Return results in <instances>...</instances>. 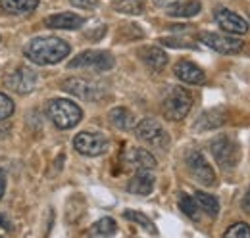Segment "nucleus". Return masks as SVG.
<instances>
[{
	"label": "nucleus",
	"mask_w": 250,
	"mask_h": 238,
	"mask_svg": "<svg viewBox=\"0 0 250 238\" xmlns=\"http://www.w3.org/2000/svg\"><path fill=\"white\" fill-rule=\"evenodd\" d=\"M69 54V44L58 37H37L25 46V58L37 65L58 63Z\"/></svg>",
	"instance_id": "nucleus-1"
},
{
	"label": "nucleus",
	"mask_w": 250,
	"mask_h": 238,
	"mask_svg": "<svg viewBox=\"0 0 250 238\" xmlns=\"http://www.w3.org/2000/svg\"><path fill=\"white\" fill-rule=\"evenodd\" d=\"M46 116L50 118V121L62 129H73L81 119H83V110L73 102V100H67V98H54L48 102L46 106Z\"/></svg>",
	"instance_id": "nucleus-2"
},
{
	"label": "nucleus",
	"mask_w": 250,
	"mask_h": 238,
	"mask_svg": "<svg viewBox=\"0 0 250 238\" xmlns=\"http://www.w3.org/2000/svg\"><path fill=\"white\" fill-rule=\"evenodd\" d=\"M190 108H192V94L185 87H171L162 102V112L169 121L183 119L190 112Z\"/></svg>",
	"instance_id": "nucleus-3"
},
{
	"label": "nucleus",
	"mask_w": 250,
	"mask_h": 238,
	"mask_svg": "<svg viewBox=\"0 0 250 238\" xmlns=\"http://www.w3.org/2000/svg\"><path fill=\"white\" fill-rule=\"evenodd\" d=\"M210 150H212L214 159L218 161L219 167H223V169L237 167V163L241 159V148H239V144L231 137H227V135L216 137L210 142Z\"/></svg>",
	"instance_id": "nucleus-4"
},
{
	"label": "nucleus",
	"mask_w": 250,
	"mask_h": 238,
	"mask_svg": "<svg viewBox=\"0 0 250 238\" xmlns=\"http://www.w3.org/2000/svg\"><path fill=\"white\" fill-rule=\"evenodd\" d=\"M116 60L110 52L104 50H85L77 54L67 63L69 69H91V71H110Z\"/></svg>",
	"instance_id": "nucleus-5"
},
{
	"label": "nucleus",
	"mask_w": 250,
	"mask_h": 238,
	"mask_svg": "<svg viewBox=\"0 0 250 238\" xmlns=\"http://www.w3.org/2000/svg\"><path fill=\"white\" fill-rule=\"evenodd\" d=\"M135 135L141 142L154 146V148H167L169 146V135L162 127L158 119L146 118L135 127Z\"/></svg>",
	"instance_id": "nucleus-6"
},
{
	"label": "nucleus",
	"mask_w": 250,
	"mask_h": 238,
	"mask_svg": "<svg viewBox=\"0 0 250 238\" xmlns=\"http://www.w3.org/2000/svg\"><path fill=\"white\" fill-rule=\"evenodd\" d=\"M73 146L79 154L89 156V158H96L108 152V139L102 133H94V131H83L79 135H75L73 139Z\"/></svg>",
	"instance_id": "nucleus-7"
},
{
	"label": "nucleus",
	"mask_w": 250,
	"mask_h": 238,
	"mask_svg": "<svg viewBox=\"0 0 250 238\" xmlns=\"http://www.w3.org/2000/svg\"><path fill=\"white\" fill-rule=\"evenodd\" d=\"M185 163H187V169L190 173V177L194 180H198L200 184L204 186H212L216 182V173L212 169V165L206 161V158L198 152V150H190L185 158Z\"/></svg>",
	"instance_id": "nucleus-8"
},
{
	"label": "nucleus",
	"mask_w": 250,
	"mask_h": 238,
	"mask_svg": "<svg viewBox=\"0 0 250 238\" xmlns=\"http://www.w3.org/2000/svg\"><path fill=\"white\" fill-rule=\"evenodd\" d=\"M37 83H39L37 71L31 67H25V65L14 69L10 75L4 77V85L18 94H29L31 90H35Z\"/></svg>",
	"instance_id": "nucleus-9"
},
{
	"label": "nucleus",
	"mask_w": 250,
	"mask_h": 238,
	"mask_svg": "<svg viewBox=\"0 0 250 238\" xmlns=\"http://www.w3.org/2000/svg\"><path fill=\"white\" fill-rule=\"evenodd\" d=\"M200 42H204L206 46H210L212 50H216L219 54H239L243 50V40L227 37V35H219V33H212V31H202L200 35Z\"/></svg>",
	"instance_id": "nucleus-10"
},
{
	"label": "nucleus",
	"mask_w": 250,
	"mask_h": 238,
	"mask_svg": "<svg viewBox=\"0 0 250 238\" xmlns=\"http://www.w3.org/2000/svg\"><path fill=\"white\" fill-rule=\"evenodd\" d=\"M62 89L77 98H83V100H91V102H96L100 98V94L104 92L100 83H94V81H89V79H83V77H71L67 79L62 85Z\"/></svg>",
	"instance_id": "nucleus-11"
},
{
	"label": "nucleus",
	"mask_w": 250,
	"mask_h": 238,
	"mask_svg": "<svg viewBox=\"0 0 250 238\" xmlns=\"http://www.w3.org/2000/svg\"><path fill=\"white\" fill-rule=\"evenodd\" d=\"M216 23H218L225 33H233V35H245L249 31V23L235 12L227 10V8H219L214 14Z\"/></svg>",
	"instance_id": "nucleus-12"
},
{
	"label": "nucleus",
	"mask_w": 250,
	"mask_h": 238,
	"mask_svg": "<svg viewBox=\"0 0 250 238\" xmlns=\"http://www.w3.org/2000/svg\"><path fill=\"white\" fill-rule=\"evenodd\" d=\"M173 71H175L177 79H181V81L187 83V85H202V83L206 81L204 71H202L196 63H192V61H188V60L177 61V65H175Z\"/></svg>",
	"instance_id": "nucleus-13"
},
{
	"label": "nucleus",
	"mask_w": 250,
	"mask_h": 238,
	"mask_svg": "<svg viewBox=\"0 0 250 238\" xmlns=\"http://www.w3.org/2000/svg\"><path fill=\"white\" fill-rule=\"evenodd\" d=\"M46 27L50 29H63V31H73L83 27L85 20L73 12H62V14H54V16H48L44 20Z\"/></svg>",
	"instance_id": "nucleus-14"
},
{
	"label": "nucleus",
	"mask_w": 250,
	"mask_h": 238,
	"mask_svg": "<svg viewBox=\"0 0 250 238\" xmlns=\"http://www.w3.org/2000/svg\"><path fill=\"white\" fill-rule=\"evenodd\" d=\"M154 182H156V177L148 171V169H141L137 171L133 178L129 180L127 184V190L131 194H139V196H148L152 190H154Z\"/></svg>",
	"instance_id": "nucleus-15"
},
{
	"label": "nucleus",
	"mask_w": 250,
	"mask_h": 238,
	"mask_svg": "<svg viewBox=\"0 0 250 238\" xmlns=\"http://www.w3.org/2000/svg\"><path fill=\"white\" fill-rule=\"evenodd\" d=\"M139 56L145 61V65L150 67L152 71H162L167 65V54L160 46H145L139 50Z\"/></svg>",
	"instance_id": "nucleus-16"
},
{
	"label": "nucleus",
	"mask_w": 250,
	"mask_h": 238,
	"mask_svg": "<svg viewBox=\"0 0 250 238\" xmlns=\"http://www.w3.org/2000/svg\"><path fill=\"white\" fill-rule=\"evenodd\" d=\"M127 163L135 169H154L156 167V158L145 148H129L127 150Z\"/></svg>",
	"instance_id": "nucleus-17"
},
{
	"label": "nucleus",
	"mask_w": 250,
	"mask_h": 238,
	"mask_svg": "<svg viewBox=\"0 0 250 238\" xmlns=\"http://www.w3.org/2000/svg\"><path fill=\"white\" fill-rule=\"evenodd\" d=\"M225 123V112L221 108H214V110H208L204 112L198 121L194 123V129L196 131H210V129H218Z\"/></svg>",
	"instance_id": "nucleus-18"
},
{
	"label": "nucleus",
	"mask_w": 250,
	"mask_h": 238,
	"mask_svg": "<svg viewBox=\"0 0 250 238\" xmlns=\"http://www.w3.org/2000/svg\"><path fill=\"white\" fill-rule=\"evenodd\" d=\"M108 119L120 131H131V129H135V116L127 108H114L110 112Z\"/></svg>",
	"instance_id": "nucleus-19"
},
{
	"label": "nucleus",
	"mask_w": 250,
	"mask_h": 238,
	"mask_svg": "<svg viewBox=\"0 0 250 238\" xmlns=\"http://www.w3.org/2000/svg\"><path fill=\"white\" fill-rule=\"evenodd\" d=\"M0 6L8 14L23 16V14H31L39 6V0H0Z\"/></svg>",
	"instance_id": "nucleus-20"
},
{
	"label": "nucleus",
	"mask_w": 250,
	"mask_h": 238,
	"mask_svg": "<svg viewBox=\"0 0 250 238\" xmlns=\"http://www.w3.org/2000/svg\"><path fill=\"white\" fill-rule=\"evenodd\" d=\"M198 12H200V2L198 0L175 2L167 8V16H171V18H192Z\"/></svg>",
	"instance_id": "nucleus-21"
},
{
	"label": "nucleus",
	"mask_w": 250,
	"mask_h": 238,
	"mask_svg": "<svg viewBox=\"0 0 250 238\" xmlns=\"http://www.w3.org/2000/svg\"><path fill=\"white\" fill-rule=\"evenodd\" d=\"M194 202L198 204V208L202 211H206L210 217H216L219 211V202L218 198H214L212 194H206V192H196L194 194Z\"/></svg>",
	"instance_id": "nucleus-22"
},
{
	"label": "nucleus",
	"mask_w": 250,
	"mask_h": 238,
	"mask_svg": "<svg viewBox=\"0 0 250 238\" xmlns=\"http://www.w3.org/2000/svg\"><path fill=\"white\" fill-rule=\"evenodd\" d=\"M116 231H118V225H116V221H114L112 217H102V219H98V221L94 223V227H93L94 235L104 237V238L116 235Z\"/></svg>",
	"instance_id": "nucleus-23"
},
{
	"label": "nucleus",
	"mask_w": 250,
	"mask_h": 238,
	"mask_svg": "<svg viewBox=\"0 0 250 238\" xmlns=\"http://www.w3.org/2000/svg\"><path fill=\"white\" fill-rule=\"evenodd\" d=\"M116 10L127 16H139L145 12V0H120L116 4Z\"/></svg>",
	"instance_id": "nucleus-24"
},
{
	"label": "nucleus",
	"mask_w": 250,
	"mask_h": 238,
	"mask_svg": "<svg viewBox=\"0 0 250 238\" xmlns=\"http://www.w3.org/2000/svg\"><path fill=\"white\" fill-rule=\"evenodd\" d=\"M179 208L181 211L190 217L192 221H200V208H198V204L194 202V198H190L187 194H181V198H179Z\"/></svg>",
	"instance_id": "nucleus-25"
},
{
	"label": "nucleus",
	"mask_w": 250,
	"mask_h": 238,
	"mask_svg": "<svg viewBox=\"0 0 250 238\" xmlns=\"http://www.w3.org/2000/svg\"><path fill=\"white\" fill-rule=\"evenodd\" d=\"M125 219H129V221H133V223H137L139 227H143V229H146L148 233H156V227H154V223L145 215V213H141V211H125L124 213Z\"/></svg>",
	"instance_id": "nucleus-26"
},
{
	"label": "nucleus",
	"mask_w": 250,
	"mask_h": 238,
	"mask_svg": "<svg viewBox=\"0 0 250 238\" xmlns=\"http://www.w3.org/2000/svg\"><path fill=\"white\" fill-rule=\"evenodd\" d=\"M223 238H250V227L247 223H235L225 231Z\"/></svg>",
	"instance_id": "nucleus-27"
},
{
	"label": "nucleus",
	"mask_w": 250,
	"mask_h": 238,
	"mask_svg": "<svg viewBox=\"0 0 250 238\" xmlns=\"http://www.w3.org/2000/svg\"><path fill=\"white\" fill-rule=\"evenodd\" d=\"M16 106H14V100L10 96H6L4 92H0V121L8 119L12 114H14Z\"/></svg>",
	"instance_id": "nucleus-28"
},
{
	"label": "nucleus",
	"mask_w": 250,
	"mask_h": 238,
	"mask_svg": "<svg viewBox=\"0 0 250 238\" xmlns=\"http://www.w3.org/2000/svg\"><path fill=\"white\" fill-rule=\"evenodd\" d=\"M69 2H71V6L83 8V10H93V8H96V4H98V0H69Z\"/></svg>",
	"instance_id": "nucleus-29"
},
{
	"label": "nucleus",
	"mask_w": 250,
	"mask_h": 238,
	"mask_svg": "<svg viewBox=\"0 0 250 238\" xmlns=\"http://www.w3.org/2000/svg\"><path fill=\"white\" fill-rule=\"evenodd\" d=\"M156 6H160V8H169L171 4H175V2H181V0H152Z\"/></svg>",
	"instance_id": "nucleus-30"
},
{
	"label": "nucleus",
	"mask_w": 250,
	"mask_h": 238,
	"mask_svg": "<svg viewBox=\"0 0 250 238\" xmlns=\"http://www.w3.org/2000/svg\"><path fill=\"white\" fill-rule=\"evenodd\" d=\"M4 190H6V175H4V171L0 169V198L4 196Z\"/></svg>",
	"instance_id": "nucleus-31"
},
{
	"label": "nucleus",
	"mask_w": 250,
	"mask_h": 238,
	"mask_svg": "<svg viewBox=\"0 0 250 238\" xmlns=\"http://www.w3.org/2000/svg\"><path fill=\"white\" fill-rule=\"evenodd\" d=\"M0 227H2V229H12V225L8 223V219H6L4 215H0Z\"/></svg>",
	"instance_id": "nucleus-32"
},
{
	"label": "nucleus",
	"mask_w": 250,
	"mask_h": 238,
	"mask_svg": "<svg viewBox=\"0 0 250 238\" xmlns=\"http://www.w3.org/2000/svg\"><path fill=\"white\" fill-rule=\"evenodd\" d=\"M245 209H247V213H250V190L247 192V196H245Z\"/></svg>",
	"instance_id": "nucleus-33"
},
{
	"label": "nucleus",
	"mask_w": 250,
	"mask_h": 238,
	"mask_svg": "<svg viewBox=\"0 0 250 238\" xmlns=\"http://www.w3.org/2000/svg\"><path fill=\"white\" fill-rule=\"evenodd\" d=\"M0 238H2V237H0Z\"/></svg>",
	"instance_id": "nucleus-34"
}]
</instances>
